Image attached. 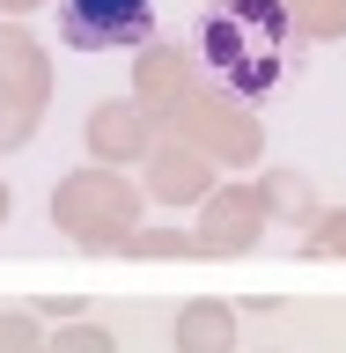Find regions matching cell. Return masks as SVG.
<instances>
[{"label":"cell","instance_id":"6da1fadb","mask_svg":"<svg viewBox=\"0 0 346 353\" xmlns=\"http://www.w3.org/2000/svg\"><path fill=\"white\" fill-rule=\"evenodd\" d=\"M199 59L229 96L258 103L295 66V15L287 0H214L199 15Z\"/></svg>","mask_w":346,"mask_h":353},{"label":"cell","instance_id":"7a4b0ae2","mask_svg":"<svg viewBox=\"0 0 346 353\" xmlns=\"http://www.w3.org/2000/svg\"><path fill=\"white\" fill-rule=\"evenodd\" d=\"M59 37L74 52H126L155 37V0H59Z\"/></svg>","mask_w":346,"mask_h":353}]
</instances>
